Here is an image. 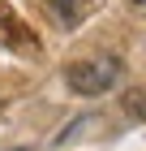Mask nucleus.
Instances as JSON below:
<instances>
[{
  "label": "nucleus",
  "mask_w": 146,
  "mask_h": 151,
  "mask_svg": "<svg viewBox=\"0 0 146 151\" xmlns=\"http://www.w3.org/2000/svg\"><path fill=\"white\" fill-rule=\"evenodd\" d=\"M125 65L116 56H86V60H73L65 69V82H69V91L73 95H103V91H112L116 82H120Z\"/></svg>",
  "instance_id": "nucleus-1"
},
{
  "label": "nucleus",
  "mask_w": 146,
  "mask_h": 151,
  "mask_svg": "<svg viewBox=\"0 0 146 151\" xmlns=\"http://www.w3.org/2000/svg\"><path fill=\"white\" fill-rule=\"evenodd\" d=\"M120 108H125V116H137V121H146V91H142V86H133V91H125Z\"/></svg>",
  "instance_id": "nucleus-2"
},
{
  "label": "nucleus",
  "mask_w": 146,
  "mask_h": 151,
  "mask_svg": "<svg viewBox=\"0 0 146 151\" xmlns=\"http://www.w3.org/2000/svg\"><path fill=\"white\" fill-rule=\"evenodd\" d=\"M47 4H52V13L60 17V26H73L82 17V0H47Z\"/></svg>",
  "instance_id": "nucleus-3"
},
{
  "label": "nucleus",
  "mask_w": 146,
  "mask_h": 151,
  "mask_svg": "<svg viewBox=\"0 0 146 151\" xmlns=\"http://www.w3.org/2000/svg\"><path fill=\"white\" fill-rule=\"evenodd\" d=\"M133 4H137V9H146V0H133Z\"/></svg>",
  "instance_id": "nucleus-4"
}]
</instances>
